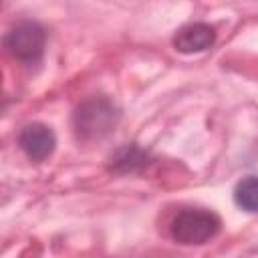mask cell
<instances>
[{
    "label": "cell",
    "instance_id": "1",
    "mask_svg": "<svg viewBox=\"0 0 258 258\" xmlns=\"http://www.w3.org/2000/svg\"><path fill=\"white\" fill-rule=\"evenodd\" d=\"M119 121L117 105L107 97H93L81 103L73 115V129L79 141L93 143L107 137Z\"/></svg>",
    "mask_w": 258,
    "mask_h": 258
},
{
    "label": "cell",
    "instance_id": "2",
    "mask_svg": "<svg viewBox=\"0 0 258 258\" xmlns=\"http://www.w3.org/2000/svg\"><path fill=\"white\" fill-rule=\"evenodd\" d=\"M222 228V220L202 208H191V210H181L173 222H171V236L175 242L183 246H198L210 242L214 236H218Z\"/></svg>",
    "mask_w": 258,
    "mask_h": 258
},
{
    "label": "cell",
    "instance_id": "3",
    "mask_svg": "<svg viewBox=\"0 0 258 258\" xmlns=\"http://www.w3.org/2000/svg\"><path fill=\"white\" fill-rule=\"evenodd\" d=\"M46 32L34 20H20L4 34L6 50L22 62H36L44 52Z\"/></svg>",
    "mask_w": 258,
    "mask_h": 258
},
{
    "label": "cell",
    "instance_id": "4",
    "mask_svg": "<svg viewBox=\"0 0 258 258\" xmlns=\"http://www.w3.org/2000/svg\"><path fill=\"white\" fill-rule=\"evenodd\" d=\"M18 145L32 161H44L46 157L52 155L54 145H56V137L48 125L28 123L20 129Z\"/></svg>",
    "mask_w": 258,
    "mask_h": 258
},
{
    "label": "cell",
    "instance_id": "5",
    "mask_svg": "<svg viewBox=\"0 0 258 258\" xmlns=\"http://www.w3.org/2000/svg\"><path fill=\"white\" fill-rule=\"evenodd\" d=\"M216 42V30L214 26L206 22H191L181 26L173 36V46L183 54L204 52Z\"/></svg>",
    "mask_w": 258,
    "mask_h": 258
},
{
    "label": "cell",
    "instance_id": "6",
    "mask_svg": "<svg viewBox=\"0 0 258 258\" xmlns=\"http://www.w3.org/2000/svg\"><path fill=\"white\" fill-rule=\"evenodd\" d=\"M147 151L139 149L135 143H129V145H123L121 149H117L113 155H111V171L115 173H135L139 169H143L147 165Z\"/></svg>",
    "mask_w": 258,
    "mask_h": 258
},
{
    "label": "cell",
    "instance_id": "7",
    "mask_svg": "<svg viewBox=\"0 0 258 258\" xmlns=\"http://www.w3.org/2000/svg\"><path fill=\"white\" fill-rule=\"evenodd\" d=\"M234 202L244 212H258V175H246L236 183Z\"/></svg>",
    "mask_w": 258,
    "mask_h": 258
}]
</instances>
